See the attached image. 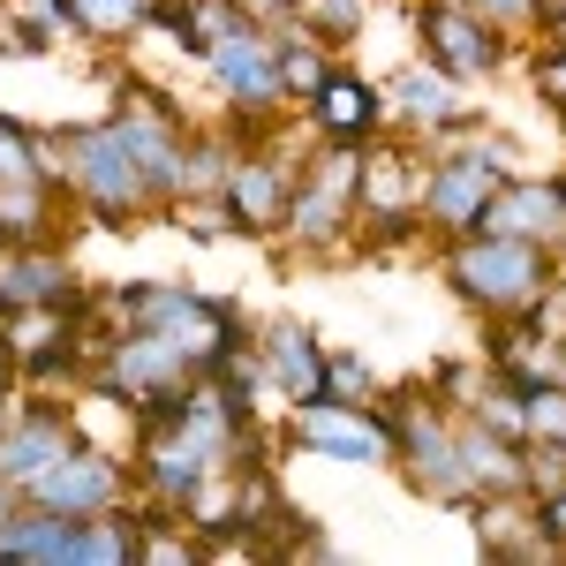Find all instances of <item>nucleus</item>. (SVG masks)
Masks as SVG:
<instances>
[{
    "instance_id": "72a5a7b5",
    "label": "nucleus",
    "mask_w": 566,
    "mask_h": 566,
    "mask_svg": "<svg viewBox=\"0 0 566 566\" xmlns=\"http://www.w3.org/2000/svg\"><path fill=\"white\" fill-rule=\"evenodd\" d=\"M8 416H15V408H8V392H0V423H8Z\"/></svg>"
},
{
    "instance_id": "393cba45",
    "label": "nucleus",
    "mask_w": 566,
    "mask_h": 566,
    "mask_svg": "<svg viewBox=\"0 0 566 566\" xmlns=\"http://www.w3.org/2000/svg\"><path fill=\"white\" fill-rule=\"evenodd\" d=\"M528 438L566 446V386H528Z\"/></svg>"
},
{
    "instance_id": "9d476101",
    "label": "nucleus",
    "mask_w": 566,
    "mask_h": 566,
    "mask_svg": "<svg viewBox=\"0 0 566 566\" xmlns=\"http://www.w3.org/2000/svg\"><path fill=\"white\" fill-rule=\"evenodd\" d=\"M386 122H392V129H408V136H423V144H438V136L469 129L476 106H469V84H453L446 69L408 61V69L386 84Z\"/></svg>"
},
{
    "instance_id": "5701e85b",
    "label": "nucleus",
    "mask_w": 566,
    "mask_h": 566,
    "mask_svg": "<svg viewBox=\"0 0 566 566\" xmlns=\"http://www.w3.org/2000/svg\"><path fill=\"white\" fill-rule=\"evenodd\" d=\"M31 175H45V136L0 114V181H31Z\"/></svg>"
},
{
    "instance_id": "473e14b6",
    "label": "nucleus",
    "mask_w": 566,
    "mask_h": 566,
    "mask_svg": "<svg viewBox=\"0 0 566 566\" xmlns=\"http://www.w3.org/2000/svg\"><path fill=\"white\" fill-rule=\"evenodd\" d=\"M559 8H566V0H536V15H544V23H552V15H559Z\"/></svg>"
},
{
    "instance_id": "f3484780",
    "label": "nucleus",
    "mask_w": 566,
    "mask_h": 566,
    "mask_svg": "<svg viewBox=\"0 0 566 566\" xmlns=\"http://www.w3.org/2000/svg\"><path fill=\"white\" fill-rule=\"evenodd\" d=\"M84 559V522L53 514V506H15L0 522V566H76Z\"/></svg>"
},
{
    "instance_id": "0eeeda50",
    "label": "nucleus",
    "mask_w": 566,
    "mask_h": 566,
    "mask_svg": "<svg viewBox=\"0 0 566 566\" xmlns=\"http://www.w3.org/2000/svg\"><path fill=\"white\" fill-rule=\"evenodd\" d=\"M287 438L303 446L310 461H333V469H386L392 461V438L386 416L363 400H310V408H287Z\"/></svg>"
},
{
    "instance_id": "9b49d317",
    "label": "nucleus",
    "mask_w": 566,
    "mask_h": 566,
    "mask_svg": "<svg viewBox=\"0 0 566 566\" xmlns=\"http://www.w3.org/2000/svg\"><path fill=\"white\" fill-rule=\"evenodd\" d=\"M0 310H84L61 242H0Z\"/></svg>"
},
{
    "instance_id": "6ab92c4d",
    "label": "nucleus",
    "mask_w": 566,
    "mask_h": 566,
    "mask_svg": "<svg viewBox=\"0 0 566 566\" xmlns=\"http://www.w3.org/2000/svg\"><path fill=\"white\" fill-rule=\"evenodd\" d=\"M272 53H280V84H287V98H310V91L333 76L325 39H310L303 23H295V31H272Z\"/></svg>"
},
{
    "instance_id": "f257e3e1",
    "label": "nucleus",
    "mask_w": 566,
    "mask_h": 566,
    "mask_svg": "<svg viewBox=\"0 0 566 566\" xmlns=\"http://www.w3.org/2000/svg\"><path fill=\"white\" fill-rule=\"evenodd\" d=\"M45 167H53L61 189H69V205L91 212L98 227H136L144 212H159V189L144 181L136 151L122 144V129H114V114H106V122L61 129L53 144H45Z\"/></svg>"
},
{
    "instance_id": "a878e982",
    "label": "nucleus",
    "mask_w": 566,
    "mask_h": 566,
    "mask_svg": "<svg viewBox=\"0 0 566 566\" xmlns=\"http://www.w3.org/2000/svg\"><path fill=\"white\" fill-rule=\"evenodd\" d=\"M544 491H566V446L528 438V499H544Z\"/></svg>"
},
{
    "instance_id": "c85d7f7f",
    "label": "nucleus",
    "mask_w": 566,
    "mask_h": 566,
    "mask_svg": "<svg viewBox=\"0 0 566 566\" xmlns=\"http://www.w3.org/2000/svg\"><path fill=\"white\" fill-rule=\"evenodd\" d=\"M15 506H23V491H15V483H0V522H8Z\"/></svg>"
},
{
    "instance_id": "f704fd0d",
    "label": "nucleus",
    "mask_w": 566,
    "mask_h": 566,
    "mask_svg": "<svg viewBox=\"0 0 566 566\" xmlns=\"http://www.w3.org/2000/svg\"><path fill=\"white\" fill-rule=\"evenodd\" d=\"M461 8H476V0H461Z\"/></svg>"
},
{
    "instance_id": "cd10ccee",
    "label": "nucleus",
    "mask_w": 566,
    "mask_h": 566,
    "mask_svg": "<svg viewBox=\"0 0 566 566\" xmlns=\"http://www.w3.org/2000/svg\"><path fill=\"white\" fill-rule=\"evenodd\" d=\"M476 8L499 23V31H522V23H536V0H476Z\"/></svg>"
},
{
    "instance_id": "4468645a",
    "label": "nucleus",
    "mask_w": 566,
    "mask_h": 566,
    "mask_svg": "<svg viewBox=\"0 0 566 566\" xmlns=\"http://www.w3.org/2000/svg\"><path fill=\"white\" fill-rule=\"evenodd\" d=\"M76 446V416L69 408H53V400H39V408H23V416H8L0 423V483H23L45 476L61 453Z\"/></svg>"
},
{
    "instance_id": "4be33fe9",
    "label": "nucleus",
    "mask_w": 566,
    "mask_h": 566,
    "mask_svg": "<svg viewBox=\"0 0 566 566\" xmlns=\"http://www.w3.org/2000/svg\"><path fill=\"white\" fill-rule=\"evenodd\" d=\"M325 400H378V370L363 363L355 348H325Z\"/></svg>"
},
{
    "instance_id": "412c9836",
    "label": "nucleus",
    "mask_w": 566,
    "mask_h": 566,
    "mask_svg": "<svg viewBox=\"0 0 566 566\" xmlns=\"http://www.w3.org/2000/svg\"><path fill=\"white\" fill-rule=\"evenodd\" d=\"M122 559H136V522H122V506L84 514V559L76 566H122Z\"/></svg>"
},
{
    "instance_id": "f03ea898",
    "label": "nucleus",
    "mask_w": 566,
    "mask_h": 566,
    "mask_svg": "<svg viewBox=\"0 0 566 566\" xmlns=\"http://www.w3.org/2000/svg\"><path fill=\"white\" fill-rule=\"evenodd\" d=\"M446 280H453V295L483 317H522L536 310V295L559 280V264L544 242H514V234H461V242H446Z\"/></svg>"
},
{
    "instance_id": "b1692460",
    "label": "nucleus",
    "mask_w": 566,
    "mask_h": 566,
    "mask_svg": "<svg viewBox=\"0 0 566 566\" xmlns=\"http://www.w3.org/2000/svg\"><path fill=\"white\" fill-rule=\"evenodd\" d=\"M144 8H151V0H76L84 39H122V31H144Z\"/></svg>"
},
{
    "instance_id": "2eb2a0df",
    "label": "nucleus",
    "mask_w": 566,
    "mask_h": 566,
    "mask_svg": "<svg viewBox=\"0 0 566 566\" xmlns=\"http://www.w3.org/2000/svg\"><path fill=\"white\" fill-rule=\"evenodd\" d=\"M303 106H310V122H317L325 144H370V136L386 129V84L355 76V69H333Z\"/></svg>"
},
{
    "instance_id": "1a4fd4ad",
    "label": "nucleus",
    "mask_w": 566,
    "mask_h": 566,
    "mask_svg": "<svg viewBox=\"0 0 566 566\" xmlns=\"http://www.w3.org/2000/svg\"><path fill=\"white\" fill-rule=\"evenodd\" d=\"M122 491H129L122 461H114V453H98V446H84V438H76L45 476L23 483V499H31V506L76 514V522H84V514H114V506H122Z\"/></svg>"
},
{
    "instance_id": "a211bd4d",
    "label": "nucleus",
    "mask_w": 566,
    "mask_h": 566,
    "mask_svg": "<svg viewBox=\"0 0 566 566\" xmlns=\"http://www.w3.org/2000/svg\"><path fill=\"white\" fill-rule=\"evenodd\" d=\"M61 212H69V189L53 181V167L31 181H0V242H53Z\"/></svg>"
},
{
    "instance_id": "2f4dec72",
    "label": "nucleus",
    "mask_w": 566,
    "mask_h": 566,
    "mask_svg": "<svg viewBox=\"0 0 566 566\" xmlns=\"http://www.w3.org/2000/svg\"><path fill=\"white\" fill-rule=\"evenodd\" d=\"M552 264H559V280H566V227H559V242H552Z\"/></svg>"
},
{
    "instance_id": "c756f323",
    "label": "nucleus",
    "mask_w": 566,
    "mask_h": 566,
    "mask_svg": "<svg viewBox=\"0 0 566 566\" xmlns=\"http://www.w3.org/2000/svg\"><path fill=\"white\" fill-rule=\"evenodd\" d=\"M15 386V355H8V340H0V392Z\"/></svg>"
},
{
    "instance_id": "20e7f679",
    "label": "nucleus",
    "mask_w": 566,
    "mask_h": 566,
    "mask_svg": "<svg viewBox=\"0 0 566 566\" xmlns=\"http://www.w3.org/2000/svg\"><path fill=\"white\" fill-rule=\"evenodd\" d=\"M205 69H212L219 98L234 106L242 136L258 129V122H272V114L287 106V84H280V53H272V23H258V15L227 23V31L205 45Z\"/></svg>"
},
{
    "instance_id": "7ed1b4c3",
    "label": "nucleus",
    "mask_w": 566,
    "mask_h": 566,
    "mask_svg": "<svg viewBox=\"0 0 566 566\" xmlns=\"http://www.w3.org/2000/svg\"><path fill=\"white\" fill-rule=\"evenodd\" d=\"M370 408L386 416L392 469L408 476V491H423V499H446V506H476V499H469V476H461L453 416L438 408L431 392H408V400H370Z\"/></svg>"
},
{
    "instance_id": "6e6552de",
    "label": "nucleus",
    "mask_w": 566,
    "mask_h": 566,
    "mask_svg": "<svg viewBox=\"0 0 566 566\" xmlns=\"http://www.w3.org/2000/svg\"><path fill=\"white\" fill-rule=\"evenodd\" d=\"M491 189H499V175L483 167L476 151H469L461 136H438V159L423 167L416 212H423V227H431V234L461 242V234H476V227H483V205H491Z\"/></svg>"
},
{
    "instance_id": "bb28decb",
    "label": "nucleus",
    "mask_w": 566,
    "mask_h": 566,
    "mask_svg": "<svg viewBox=\"0 0 566 566\" xmlns=\"http://www.w3.org/2000/svg\"><path fill=\"white\" fill-rule=\"evenodd\" d=\"M536 528H544V544L566 559V491H544L536 499Z\"/></svg>"
},
{
    "instance_id": "ddd939ff",
    "label": "nucleus",
    "mask_w": 566,
    "mask_h": 566,
    "mask_svg": "<svg viewBox=\"0 0 566 566\" xmlns=\"http://www.w3.org/2000/svg\"><path fill=\"white\" fill-rule=\"evenodd\" d=\"M258 355H264L272 392H280L287 408L325 400V340H317V325H303V317H272V325H258Z\"/></svg>"
},
{
    "instance_id": "dca6fc26",
    "label": "nucleus",
    "mask_w": 566,
    "mask_h": 566,
    "mask_svg": "<svg viewBox=\"0 0 566 566\" xmlns=\"http://www.w3.org/2000/svg\"><path fill=\"white\" fill-rule=\"evenodd\" d=\"M483 227L491 234H514V242H559L566 227V181H536V175H514L491 189V205H483Z\"/></svg>"
},
{
    "instance_id": "423d86ee",
    "label": "nucleus",
    "mask_w": 566,
    "mask_h": 566,
    "mask_svg": "<svg viewBox=\"0 0 566 566\" xmlns=\"http://www.w3.org/2000/svg\"><path fill=\"white\" fill-rule=\"evenodd\" d=\"M416 39H423V61L446 69L453 84L499 76L506 53H514V31H499L483 8H461V0H423V8H416Z\"/></svg>"
},
{
    "instance_id": "f8f14e48",
    "label": "nucleus",
    "mask_w": 566,
    "mask_h": 566,
    "mask_svg": "<svg viewBox=\"0 0 566 566\" xmlns=\"http://www.w3.org/2000/svg\"><path fill=\"white\" fill-rule=\"evenodd\" d=\"M287 189H295V167L280 151H234V167L219 181V205L234 219V234H280V212H287Z\"/></svg>"
},
{
    "instance_id": "aec40b11",
    "label": "nucleus",
    "mask_w": 566,
    "mask_h": 566,
    "mask_svg": "<svg viewBox=\"0 0 566 566\" xmlns=\"http://www.w3.org/2000/svg\"><path fill=\"white\" fill-rule=\"evenodd\" d=\"M295 23L325 45H348V39H363V23H370V0H303Z\"/></svg>"
},
{
    "instance_id": "7c9ffc66",
    "label": "nucleus",
    "mask_w": 566,
    "mask_h": 566,
    "mask_svg": "<svg viewBox=\"0 0 566 566\" xmlns=\"http://www.w3.org/2000/svg\"><path fill=\"white\" fill-rule=\"evenodd\" d=\"M544 31H552V45H566V8L552 15V23H544Z\"/></svg>"
},
{
    "instance_id": "39448f33",
    "label": "nucleus",
    "mask_w": 566,
    "mask_h": 566,
    "mask_svg": "<svg viewBox=\"0 0 566 566\" xmlns=\"http://www.w3.org/2000/svg\"><path fill=\"white\" fill-rule=\"evenodd\" d=\"M355 175H363V144H333L317 167H303L287 189L280 234L295 250H340L355 234Z\"/></svg>"
},
{
    "instance_id": "c9c22d12",
    "label": "nucleus",
    "mask_w": 566,
    "mask_h": 566,
    "mask_svg": "<svg viewBox=\"0 0 566 566\" xmlns=\"http://www.w3.org/2000/svg\"><path fill=\"white\" fill-rule=\"evenodd\" d=\"M559 122H566V106H559Z\"/></svg>"
}]
</instances>
